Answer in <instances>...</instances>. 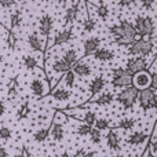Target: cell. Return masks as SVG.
I'll list each match as a JSON object with an SVG mask.
<instances>
[{"instance_id":"cell-31","label":"cell","mask_w":157,"mask_h":157,"mask_svg":"<svg viewBox=\"0 0 157 157\" xmlns=\"http://www.w3.org/2000/svg\"><path fill=\"white\" fill-rule=\"evenodd\" d=\"M7 92H8V97H15L17 92H18V80L15 78H11L10 81H8V86H7Z\"/></svg>"},{"instance_id":"cell-47","label":"cell","mask_w":157,"mask_h":157,"mask_svg":"<svg viewBox=\"0 0 157 157\" xmlns=\"http://www.w3.org/2000/svg\"><path fill=\"white\" fill-rule=\"evenodd\" d=\"M119 4H120V6H123V7H125V6H131V4H134V2H131V0H123V2H120Z\"/></svg>"},{"instance_id":"cell-49","label":"cell","mask_w":157,"mask_h":157,"mask_svg":"<svg viewBox=\"0 0 157 157\" xmlns=\"http://www.w3.org/2000/svg\"><path fill=\"white\" fill-rule=\"evenodd\" d=\"M55 157H72L69 153H62V155H57Z\"/></svg>"},{"instance_id":"cell-32","label":"cell","mask_w":157,"mask_h":157,"mask_svg":"<svg viewBox=\"0 0 157 157\" xmlns=\"http://www.w3.org/2000/svg\"><path fill=\"white\" fill-rule=\"evenodd\" d=\"M97 14H98V17H99L101 19H103V21H105V19L109 17V8H108V6L103 4V3H99V4L97 6Z\"/></svg>"},{"instance_id":"cell-25","label":"cell","mask_w":157,"mask_h":157,"mask_svg":"<svg viewBox=\"0 0 157 157\" xmlns=\"http://www.w3.org/2000/svg\"><path fill=\"white\" fill-rule=\"evenodd\" d=\"M75 83H76V75L73 73L72 71H69L68 73H65L63 75V77H62V80L59 81V84H62L65 88H73V86H75Z\"/></svg>"},{"instance_id":"cell-51","label":"cell","mask_w":157,"mask_h":157,"mask_svg":"<svg viewBox=\"0 0 157 157\" xmlns=\"http://www.w3.org/2000/svg\"><path fill=\"white\" fill-rule=\"evenodd\" d=\"M113 157H124V156H123V155H114Z\"/></svg>"},{"instance_id":"cell-34","label":"cell","mask_w":157,"mask_h":157,"mask_svg":"<svg viewBox=\"0 0 157 157\" xmlns=\"http://www.w3.org/2000/svg\"><path fill=\"white\" fill-rule=\"evenodd\" d=\"M90 138H91L92 144L99 145L101 141H102V134H101V131H98L97 128H92L91 132H90Z\"/></svg>"},{"instance_id":"cell-30","label":"cell","mask_w":157,"mask_h":157,"mask_svg":"<svg viewBox=\"0 0 157 157\" xmlns=\"http://www.w3.org/2000/svg\"><path fill=\"white\" fill-rule=\"evenodd\" d=\"M83 121H86L84 124H87V125H90V127H92V125L95 124V121H97V114H95V112L87 110L86 113H84V116H83Z\"/></svg>"},{"instance_id":"cell-7","label":"cell","mask_w":157,"mask_h":157,"mask_svg":"<svg viewBox=\"0 0 157 157\" xmlns=\"http://www.w3.org/2000/svg\"><path fill=\"white\" fill-rule=\"evenodd\" d=\"M150 68V63L147 62L145 58L142 57H132L127 61V65H125V69L130 72L131 75H136L141 73V72H145Z\"/></svg>"},{"instance_id":"cell-9","label":"cell","mask_w":157,"mask_h":157,"mask_svg":"<svg viewBox=\"0 0 157 157\" xmlns=\"http://www.w3.org/2000/svg\"><path fill=\"white\" fill-rule=\"evenodd\" d=\"M150 83H152V73L149 71L141 72V73H136L132 76V86L139 91L150 88Z\"/></svg>"},{"instance_id":"cell-24","label":"cell","mask_w":157,"mask_h":157,"mask_svg":"<svg viewBox=\"0 0 157 157\" xmlns=\"http://www.w3.org/2000/svg\"><path fill=\"white\" fill-rule=\"evenodd\" d=\"M51 69L55 72V73H59V75L61 73L65 75V73H68L69 71H72V68L66 62H63V59H57L54 63H52Z\"/></svg>"},{"instance_id":"cell-33","label":"cell","mask_w":157,"mask_h":157,"mask_svg":"<svg viewBox=\"0 0 157 157\" xmlns=\"http://www.w3.org/2000/svg\"><path fill=\"white\" fill-rule=\"evenodd\" d=\"M134 125H135V120L134 119H123L119 121L117 128H121V130H131Z\"/></svg>"},{"instance_id":"cell-15","label":"cell","mask_w":157,"mask_h":157,"mask_svg":"<svg viewBox=\"0 0 157 157\" xmlns=\"http://www.w3.org/2000/svg\"><path fill=\"white\" fill-rule=\"evenodd\" d=\"M72 72H73L76 76L78 77H87L91 75V66L88 65L87 62H83V61H78L76 65L72 68Z\"/></svg>"},{"instance_id":"cell-50","label":"cell","mask_w":157,"mask_h":157,"mask_svg":"<svg viewBox=\"0 0 157 157\" xmlns=\"http://www.w3.org/2000/svg\"><path fill=\"white\" fill-rule=\"evenodd\" d=\"M3 61H4V57H3V54H0V65H2Z\"/></svg>"},{"instance_id":"cell-10","label":"cell","mask_w":157,"mask_h":157,"mask_svg":"<svg viewBox=\"0 0 157 157\" xmlns=\"http://www.w3.org/2000/svg\"><path fill=\"white\" fill-rule=\"evenodd\" d=\"M72 36H73V29L71 28H68V29L65 30H61V32H58L57 35H55V37L52 39V43L50 44V46H47L50 48V47H55V46H62V44L68 43L69 40L72 39Z\"/></svg>"},{"instance_id":"cell-41","label":"cell","mask_w":157,"mask_h":157,"mask_svg":"<svg viewBox=\"0 0 157 157\" xmlns=\"http://www.w3.org/2000/svg\"><path fill=\"white\" fill-rule=\"evenodd\" d=\"M73 157H95V156L92 152H84V150L81 149V150H77Z\"/></svg>"},{"instance_id":"cell-42","label":"cell","mask_w":157,"mask_h":157,"mask_svg":"<svg viewBox=\"0 0 157 157\" xmlns=\"http://www.w3.org/2000/svg\"><path fill=\"white\" fill-rule=\"evenodd\" d=\"M150 88L153 91H157V72H153L152 73V83H150Z\"/></svg>"},{"instance_id":"cell-6","label":"cell","mask_w":157,"mask_h":157,"mask_svg":"<svg viewBox=\"0 0 157 157\" xmlns=\"http://www.w3.org/2000/svg\"><path fill=\"white\" fill-rule=\"evenodd\" d=\"M138 102L144 110H150V109L157 108V97L156 92L152 88H146L139 91L138 95Z\"/></svg>"},{"instance_id":"cell-16","label":"cell","mask_w":157,"mask_h":157,"mask_svg":"<svg viewBox=\"0 0 157 157\" xmlns=\"http://www.w3.org/2000/svg\"><path fill=\"white\" fill-rule=\"evenodd\" d=\"M63 135H65V131H63V124L57 121H52L51 127H50V136H51L54 141L59 142L63 139Z\"/></svg>"},{"instance_id":"cell-44","label":"cell","mask_w":157,"mask_h":157,"mask_svg":"<svg viewBox=\"0 0 157 157\" xmlns=\"http://www.w3.org/2000/svg\"><path fill=\"white\" fill-rule=\"evenodd\" d=\"M21 157H30L29 149H28L26 146H22V147H21Z\"/></svg>"},{"instance_id":"cell-46","label":"cell","mask_w":157,"mask_h":157,"mask_svg":"<svg viewBox=\"0 0 157 157\" xmlns=\"http://www.w3.org/2000/svg\"><path fill=\"white\" fill-rule=\"evenodd\" d=\"M4 113H6V105H4V102L0 99V117L4 116Z\"/></svg>"},{"instance_id":"cell-39","label":"cell","mask_w":157,"mask_h":157,"mask_svg":"<svg viewBox=\"0 0 157 157\" xmlns=\"http://www.w3.org/2000/svg\"><path fill=\"white\" fill-rule=\"evenodd\" d=\"M17 39H15V35H14L13 32H10V35H8V39H7V44L8 47H10V50H15V46H17Z\"/></svg>"},{"instance_id":"cell-29","label":"cell","mask_w":157,"mask_h":157,"mask_svg":"<svg viewBox=\"0 0 157 157\" xmlns=\"http://www.w3.org/2000/svg\"><path fill=\"white\" fill-rule=\"evenodd\" d=\"M29 113H30L29 103L24 102L21 105V108L18 109V112H17V117H18V120H24V119H26V117L29 116Z\"/></svg>"},{"instance_id":"cell-18","label":"cell","mask_w":157,"mask_h":157,"mask_svg":"<svg viewBox=\"0 0 157 157\" xmlns=\"http://www.w3.org/2000/svg\"><path fill=\"white\" fill-rule=\"evenodd\" d=\"M147 138H149V134L136 131V132H132L130 136H128L127 142H128V145H131V146H139V145L144 144Z\"/></svg>"},{"instance_id":"cell-13","label":"cell","mask_w":157,"mask_h":157,"mask_svg":"<svg viewBox=\"0 0 157 157\" xmlns=\"http://www.w3.org/2000/svg\"><path fill=\"white\" fill-rule=\"evenodd\" d=\"M51 29H52V17L50 14H44L39 19V32L44 37H47L50 35V32H51Z\"/></svg>"},{"instance_id":"cell-14","label":"cell","mask_w":157,"mask_h":157,"mask_svg":"<svg viewBox=\"0 0 157 157\" xmlns=\"http://www.w3.org/2000/svg\"><path fill=\"white\" fill-rule=\"evenodd\" d=\"M28 44L29 47L36 52H44V43L40 40V37L37 36V33L33 32V33H29L28 35Z\"/></svg>"},{"instance_id":"cell-36","label":"cell","mask_w":157,"mask_h":157,"mask_svg":"<svg viewBox=\"0 0 157 157\" xmlns=\"http://www.w3.org/2000/svg\"><path fill=\"white\" fill-rule=\"evenodd\" d=\"M13 136V131L8 127H0V139L2 141H8Z\"/></svg>"},{"instance_id":"cell-21","label":"cell","mask_w":157,"mask_h":157,"mask_svg":"<svg viewBox=\"0 0 157 157\" xmlns=\"http://www.w3.org/2000/svg\"><path fill=\"white\" fill-rule=\"evenodd\" d=\"M105 84H106V81H105V78L103 77H101V76L94 77L91 80V83H90V92H91L92 95L98 94V92H101L103 90Z\"/></svg>"},{"instance_id":"cell-3","label":"cell","mask_w":157,"mask_h":157,"mask_svg":"<svg viewBox=\"0 0 157 157\" xmlns=\"http://www.w3.org/2000/svg\"><path fill=\"white\" fill-rule=\"evenodd\" d=\"M112 86L113 87H131L132 86V75L124 68H116L112 71Z\"/></svg>"},{"instance_id":"cell-43","label":"cell","mask_w":157,"mask_h":157,"mask_svg":"<svg viewBox=\"0 0 157 157\" xmlns=\"http://www.w3.org/2000/svg\"><path fill=\"white\" fill-rule=\"evenodd\" d=\"M149 147H150V149H152L153 150V152H155L156 153V155H157V142L156 141H153V138H150L149 139Z\"/></svg>"},{"instance_id":"cell-12","label":"cell","mask_w":157,"mask_h":157,"mask_svg":"<svg viewBox=\"0 0 157 157\" xmlns=\"http://www.w3.org/2000/svg\"><path fill=\"white\" fill-rule=\"evenodd\" d=\"M99 44H101V39L97 37V36H92V37H88L86 41L83 43V57H88V55H94V52L99 48Z\"/></svg>"},{"instance_id":"cell-2","label":"cell","mask_w":157,"mask_h":157,"mask_svg":"<svg viewBox=\"0 0 157 157\" xmlns=\"http://www.w3.org/2000/svg\"><path fill=\"white\" fill-rule=\"evenodd\" d=\"M134 28L136 30V35L141 36L145 40H153L155 39V22L150 17H144V15H138L135 18V24Z\"/></svg>"},{"instance_id":"cell-40","label":"cell","mask_w":157,"mask_h":157,"mask_svg":"<svg viewBox=\"0 0 157 157\" xmlns=\"http://www.w3.org/2000/svg\"><path fill=\"white\" fill-rule=\"evenodd\" d=\"M13 6H17V2H14V0H0V7L3 8H10Z\"/></svg>"},{"instance_id":"cell-5","label":"cell","mask_w":157,"mask_h":157,"mask_svg":"<svg viewBox=\"0 0 157 157\" xmlns=\"http://www.w3.org/2000/svg\"><path fill=\"white\" fill-rule=\"evenodd\" d=\"M29 88L35 97L41 98V97H44V95L51 92V84L46 80V77H44L43 75H41V76L35 77L32 81H30Z\"/></svg>"},{"instance_id":"cell-35","label":"cell","mask_w":157,"mask_h":157,"mask_svg":"<svg viewBox=\"0 0 157 157\" xmlns=\"http://www.w3.org/2000/svg\"><path fill=\"white\" fill-rule=\"evenodd\" d=\"M95 128H97L98 131H105V130H110V127H109V121L106 119H97V121H95Z\"/></svg>"},{"instance_id":"cell-19","label":"cell","mask_w":157,"mask_h":157,"mask_svg":"<svg viewBox=\"0 0 157 157\" xmlns=\"http://www.w3.org/2000/svg\"><path fill=\"white\" fill-rule=\"evenodd\" d=\"M94 58L97 61H101V62H106V61L114 59V52L108 48H98L94 52Z\"/></svg>"},{"instance_id":"cell-1","label":"cell","mask_w":157,"mask_h":157,"mask_svg":"<svg viewBox=\"0 0 157 157\" xmlns=\"http://www.w3.org/2000/svg\"><path fill=\"white\" fill-rule=\"evenodd\" d=\"M128 52L131 55H141L142 58L147 57L150 54H157V37L153 40H136L127 47Z\"/></svg>"},{"instance_id":"cell-26","label":"cell","mask_w":157,"mask_h":157,"mask_svg":"<svg viewBox=\"0 0 157 157\" xmlns=\"http://www.w3.org/2000/svg\"><path fill=\"white\" fill-rule=\"evenodd\" d=\"M24 66L28 71H35L39 68V61L33 55H25L24 57Z\"/></svg>"},{"instance_id":"cell-4","label":"cell","mask_w":157,"mask_h":157,"mask_svg":"<svg viewBox=\"0 0 157 157\" xmlns=\"http://www.w3.org/2000/svg\"><path fill=\"white\" fill-rule=\"evenodd\" d=\"M138 95H139V90H136L134 86H131L123 90L116 97V99H117V102L121 103L124 109H131L135 105L136 101H138Z\"/></svg>"},{"instance_id":"cell-38","label":"cell","mask_w":157,"mask_h":157,"mask_svg":"<svg viewBox=\"0 0 157 157\" xmlns=\"http://www.w3.org/2000/svg\"><path fill=\"white\" fill-rule=\"evenodd\" d=\"M95 21H94V18L92 17H90L88 19H86V21L83 22V26H84V30L86 32H92V30L95 29Z\"/></svg>"},{"instance_id":"cell-20","label":"cell","mask_w":157,"mask_h":157,"mask_svg":"<svg viewBox=\"0 0 157 157\" xmlns=\"http://www.w3.org/2000/svg\"><path fill=\"white\" fill-rule=\"evenodd\" d=\"M106 142H108V146L110 147L112 150H119L120 149V138L117 135V132L112 128L109 130L108 135H106Z\"/></svg>"},{"instance_id":"cell-27","label":"cell","mask_w":157,"mask_h":157,"mask_svg":"<svg viewBox=\"0 0 157 157\" xmlns=\"http://www.w3.org/2000/svg\"><path fill=\"white\" fill-rule=\"evenodd\" d=\"M22 19V11L21 10H15L13 14L10 15V28L11 29H15L19 26Z\"/></svg>"},{"instance_id":"cell-11","label":"cell","mask_w":157,"mask_h":157,"mask_svg":"<svg viewBox=\"0 0 157 157\" xmlns=\"http://www.w3.org/2000/svg\"><path fill=\"white\" fill-rule=\"evenodd\" d=\"M51 97L55 101H58V102H66V101L71 99L72 92H71V90L65 88L62 84L58 83V86L51 91Z\"/></svg>"},{"instance_id":"cell-37","label":"cell","mask_w":157,"mask_h":157,"mask_svg":"<svg viewBox=\"0 0 157 157\" xmlns=\"http://www.w3.org/2000/svg\"><path fill=\"white\" fill-rule=\"evenodd\" d=\"M91 130H92V127H90V125H87V124H80V125L77 127V130H76V134H77V135H81V136L90 135Z\"/></svg>"},{"instance_id":"cell-22","label":"cell","mask_w":157,"mask_h":157,"mask_svg":"<svg viewBox=\"0 0 157 157\" xmlns=\"http://www.w3.org/2000/svg\"><path fill=\"white\" fill-rule=\"evenodd\" d=\"M62 59H63V62H66L71 68H73V66L78 62L77 61V51L75 48L66 50V51L63 52V55H62Z\"/></svg>"},{"instance_id":"cell-48","label":"cell","mask_w":157,"mask_h":157,"mask_svg":"<svg viewBox=\"0 0 157 157\" xmlns=\"http://www.w3.org/2000/svg\"><path fill=\"white\" fill-rule=\"evenodd\" d=\"M0 157H7V150L0 145Z\"/></svg>"},{"instance_id":"cell-23","label":"cell","mask_w":157,"mask_h":157,"mask_svg":"<svg viewBox=\"0 0 157 157\" xmlns=\"http://www.w3.org/2000/svg\"><path fill=\"white\" fill-rule=\"evenodd\" d=\"M114 101V95L110 94V92H106V94L98 97L97 99H91L86 103V105H91V103H97V105H109Z\"/></svg>"},{"instance_id":"cell-28","label":"cell","mask_w":157,"mask_h":157,"mask_svg":"<svg viewBox=\"0 0 157 157\" xmlns=\"http://www.w3.org/2000/svg\"><path fill=\"white\" fill-rule=\"evenodd\" d=\"M50 135V127H46V128H40L37 130L35 134H33V139L36 142H44Z\"/></svg>"},{"instance_id":"cell-8","label":"cell","mask_w":157,"mask_h":157,"mask_svg":"<svg viewBox=\"0 0 157 157\" xmlns=\"http://www.w3.org/2000/svg\"><path fill=\"white\" fill-rule=\"evenodd\" d=\"M120 28H121V32H123V40H121V46H125L128 47L130 44H132L135 41V37H136V30L134 28V25L131 22L125 21L123 19L120 22Z\"/></svg>"},{"instance_id":"cell-45","label":"cell","mask_w":157,"mask_h":157,"mask_svg":"<svg viewBox=\"0 0 157 157\" xmlns=\"http://www.w3.org/2000/svg\"><path fill=\"white\" fill-rule=\"evenodd\" d=\"M155 4V2H152V0H149V2H146V0H144L142 2V6H144L146 10H149V8H152V6Z\"/></svg>"},{"instance_id":"cell-17","label":"cell","mask_w":157,"mask_h":157,"mask_svg":"<svg viewBox=\"0 0 157 157\" xmlns=\"http://www.w3.org/2000/svg\"><path fill=\"white\" fill-rule=\"evenodd\" d=\"M78 6H80V3H73V4H72L71 7L66 10L65 17H63V22H65V25H71L72 22H75L77 19Z\"/></svg>"}]
</instances>
